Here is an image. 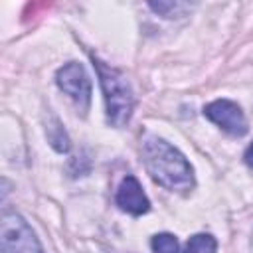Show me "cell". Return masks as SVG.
I'll use <instances>...</instances> for the list:
<instances>
[{"label": "cell", "mask_w": 253, "mask_h": 253, "mask_svg": "<svg viewBox=\"0 0 253 253\" xmlns=\"http://www.w3.org/2000/svg\"><path fill=\"white\" fill-rule=\"evenodd\" d=\"M142 162L150 178L166 190L186 192L194 186V170L186 156L158 136H146L140 146Z\"/></svg>", "instance_id": "6da1fadb"}, {"label": "cell", "mask_w": 253, "mask_h": 253, "mask_svg": "<svg viewBox=\"0 0 253 253\" xmlns=\"http://www.w3.org/2000/svg\"><path fill=\"white\" fill-rule=\"evenodd\" d=\"M93 65L97 69L99 83L103 89L107 121L113 126L126 125L132 115V107H134V95H132V89H130L126 77L119 69L97 59L95 55H93Z\"/></svg>", "instance_id": "7a4b0ae2"}, {"label": "cell", "mask_w": 253, "mask_h": 253, "mask_svg": "<svg viewBox=\"0 0 253 253\" xmlns=\"http://www.w3.org/2000/svg\"><path fill=\"white\" fill-rule=\"evenodd\" d=\"M2 253H42V245L30 223L16 211L4 210L0 219Z\"/></svg>", "instance_id": "3957f363"}, {"label": "cell", "mask_w": 253, "mask_h": 253, "mask_svg": "<svg viewBox=\"0 0 253 253\" xmlns=\"http://www.w3.org/2000/svg\"><path fill=\"white\" fill-rule=\"evenodd\" d=\"M55 81H57V87L67 93L79 109L87 111L89 109V103H91V79L85 71V67L77 61H69L65 63L63 67L57 69V75H55Z\"/></svg>", "instance_id": "277c9868"}, {"label": "cell", "mask_w": 253, "mask_h": 253, "mask_svg": "<svg viewBox=\"0 0 253 253\" xmlns=\"http://www.w3.org/2000/svg\"><path fill=\"white\" fill-rule=\"evenodd\" d=\"M204 115L213 125H217L221 130L229 132L231 136H243L247 132V119H245L241 107L229 99L211 101L210 105H206Z\"/></svg>", "instance_id": "5b68a950"}, {"label": "cell", "mask_w": 253, "mask_h": 253, "mask_svg": "<svg viewBox=\"0 0 253 253\" xmlns=\"http://www.w3.org/2000/svg\"><path fill=\"white\" fill-rule=\"evenodd\" d=\"M115 200H117V206L123 211L130 213V215H142L150 210V202H148L146 194L142 192L140 182L132 174L123 178V182L117 188V198Z\"/></svg>", "instance_id": "8992f818"}, {"label": "cell", "mask_w": 253, "mask_h": 253, "mask_svg": "<svg viewBox=\"0 0 253 253\" xmlns=\"http://www.w3.org/2000/svg\"><path fill=\"white\" fill-rule=\"evenodd\" d=\"M45 132H47L49 144H51V146H53L57 152H67V150L71 148L69 136H67V132L63 130L61 123H59L55 117H51V121L47 123V126H45Z\"/></svg>", "instance_id": "52a82bcc"}, {"label": "cell", "mask_w": 253, "mask_h": 253, "mask_svg": "<svg viewBox=\"0 0 253 253\" xmlns=\"http://www.w3.org/2000/svg\"><path fill=\"white\" fill-rule=\"evenodd\" d=\"M217 251V241L210 233H196L188 239L184 253H215Z\"/></svg>", "instance_id": "ba28073f"}, {"label": "cell", "mask_w": 253, "mask_h": 253, "mask_svg": "<svg viewBox=\"0 0 253 253\" xmlns=\"http://www.w3.org/2000/svg\"><path fill=\"white\" fill-rule=\"evenodd\" d=\"M150 247L154 253H178V239L172 233H156Z\"/></svg>", "instance_id": "9c48e42d"}, {"label": "cell", "mask_w": 253, "mask_h": 253, "mask_svg": "<svg viewBox=\"0 0 253 253\" xmlns=\"http://www.w3.org/2000/svg\"><path fill=\"white\" fill-rule=\"evenodd\" d=\"M148 6H150L154 12L162 14L164 18H174L178 12L188 10V4H184V2H150Z\"/></svg>", "instance_id": "30bf717a"}, {"label": "cell", "mask_w": 253, "mask_h": 253, "mask_svg": "<svg viewBox=\"0 0 253 253\" xmlns=\"http://www.w3.org/2000/svg\"><path fill=\"white\" fill-rule=\"evenodd\" d=\"M243 160H245V164H247V166H251V168H253V142L247 146V150H245V154H243Z\"/></svg>", "instance_id": "8fae6325"}]
</instances>
